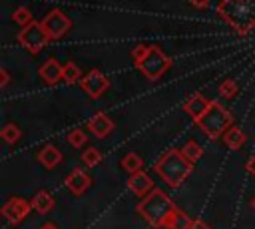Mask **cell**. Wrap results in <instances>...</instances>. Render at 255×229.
Segmentation results:
<instances>
[{
  "instance_id": "83f0119b",
  "label": "cell",
  "mask_w": 255,
  "mask_h": 229,
  "mask_svg": "<svg viewBox=\"0 0 255 229\" xmlns=\"http://www.w3.org/2000/svg\"><path fill=\"white\" fill-rule=\"evenodd\" d=\"M189 229H211L205 221H201V219H195V221H191V227Z\"/></svg>"
},
{
  "instance_id": "4dcf8cb0",
  "label": "cell",
  "mask_w": 255,
  "mask_h": 229,
  "mask_svg": "<svg viewBox=\"0 0 255 229\" xmlns=\"http://www.w3.org/2000/svg\"><path fill=\"white\" fill-rule=\"evenodd\" d=\"M251 205H253V209H255V197H253V201H251Z\"/></svg>"
},
{
  "instance_id": "8992f818",
  "label": "cell",
  "mask_w": 255,
  "mask_h": 229,
  "mask_svg": "<svg viewBox=\"0 0 255 229\" xmlns=\"http://www.w3.org/2000/svg\"><path fill=\"white\" fill-rule=\"evenodd\" d=\"M18 42L30 54H38V52H42L48 46L50 36L46 32V28L42 26V22H36L34 20L28 26H22V30L18 32Z\"/></svg>"
},
{
  "instance_id": "603a6c76",
  "label": "cell",
  "mask_w": 255,
  "mask_h": 229,
  "mask_svg": "<svg viewBox=\"0 0 255 229\" xmlns=\"http://www.w3.org/2000/svg\"><path fill=\"white\" fill-rule=\"evenodd\" d=\"M20 129L14 125V123H6L2 129H0V137L6 141V143H14V141H18L20 139Z\"/></svg>"
},
{
  "instance_id": "f546056e",
  "label": "cell",
  "mask_w": 255,
  "mask_h": 229,
  "mask_svg": "<svg viewBox=\"0 0 255 229\" xmlns=\"http://www.w3.org/2000/svg\"><path fill=\"white\" fill-rule=\"evenodd\" d=\"M191 6L197 8V10H203L209 6V0H191Z\"/></svg>"
},
{
  "instance_id": "6da1fadb",
  "label": "cell",
  "mask_w": 255,
  "mask_h": 229,
  "mask_svg": "<svg viewBox=\"0 0 255 229\" xmlns=\"http://www.w3.org/2000/svg\"><path fill=\"white\" fill-rule=\"evenodd\" d=\"M217 14L237 34H247L255 28V0H221Z\"/></svg>"
},
{
  "instance_id": "5bb4252c",
  "label": "cell",
  "mask_w": 255,
  "mask_h": 229,
  "mask_svg": "<svg viewBox=\"0 0 255 229\" xmlns=\"http://www.w3.org/2000/svg\"><path fill=\"white\" fill-rule=\"evenodd\" d=\"M209 100H205L201 94H195V96H191L185 104H183V110L187 112V115H191V119L193 121H197L205 112H207V108H209Z\"/></svg>"
},
{
  "instance_id": "ac0fdd59",
  "label": "cell",
  "mask_w": 255,
  "mask_h": 229,
  "mask_svg": "<svg viewBox=\"0 0 255 229\" xmlns=\"http://www.w3.org/2000/svg\"><path fill=\"white\" fill-rule=\"evenodd\" d=\"M52 205H54V199H52V195L48 193V191H38L36 195H34V199H32V207L38 211V213H48L50 209H52Z\"/></svg>"
},
{
  "instance_id": "9c48e42d",
  "label": "cell",
  "mask_w": 255,
  "mask_h": 229,
  "mask_svg": "<svg viewBox=\"0 0 255 229\" xmlns=\"http://www.w3.org/2000/svg\"><path fill=\"white\" fill-rule=\"evenodd\" d=\"M30 207H32V203H28L26 199H22V197H12V199H8V201L4 203L2 215H4V219H6L8 223L16 225V223H20V221L30 213Z\"/></svg>"
},
{
  "instance_id": "277c9868",
  "label": "cell",
  "mask_w": 255,
  "mask_h": 229,
  "mask_svg": "<svg viewBox=\"0 0 255 229\" xmlns=\"http://www.w3.org/2000/svg\"><path fill=\"white\" fill-rule=\"evenodd\" d=\"M173 203L171 199L159 191V189H151L145 197H141V201L137 203V213L151 225V227H163L167 215L173 211Z\"/></svg>"
},
{
  "instance_id": "cb8c5ba5",
  "label": "cell",
  "mask_w": 255,
  "mask_h": 229,
  "mask_svg": "<svg viewBox=\"0 0 255 229\" xmlns=\"http://www.w3.org/2000/svg\"><path fill=\"white\" fill-rule=\"evenodd\" d=\"M66 139H68V143L72 145V147H76V149H80L88 139H86V133L80 129V127H76V129H70L68 131V135H66Z\"/></svg>"
},
{
  "instance_id": "f1b7e54d",
  "label": "cell",
  "mask_w": 255,
  "mask_h": 229,
  "mask_svg": "<svg viewBox=\"0 0 255 229\" xmlns=\"http://www.w3.org/2000/svg\"><path fill=\"white\" fill-rule=\"evenodd\" d=\"M8 82H10V74L6 72V68H2V70H0V86L4 88Z\"/></svg>"
},
{
  "instance_id": "52a82bcc",
  "label": "cell",
  "mask_w": 255,
  "mask_h": 229,
  "mask_svg": "<svg viewBox=\"0 0 255 229\" xmlns=\"http://www.w3.org/2000/svg\"><path fill=\"white\" fill-rule=\"evenodd\" d=\"M42 26L46 28L50 40H60L62 36H66V34L70 32L72 20H70L62 10L54 8V10H50V12L42 18Z\"/></svg>"
},
{
  "instance_id": "7a4b0ae2",
  "label": "cell",
  "mask_w": 255,
  "mask_h": 229,
  "mask_svg": "<svg viewBox=\"0 0 255 229\" xmlns=\"http://www.w3.org/2000/svg\"><path fill=\"white\" fill-rule=\"evenodd\" d=\"M131 58H133L135 68L147 80L161 78L169 70V66H171V60L163 54V50L159 46H153V44H149V46H135L131 50Z\"/></svg>"
},
{
  "instance_id": "d6986e66",
  "label": "cell",
  "mask_w": 255,
  "mask_h": 229,
  "mask_svg": "<svg viewBox=\"0 0 255 229\" xmlns=\"http://www.w3.org/2000/svg\"><path fill=\"white\" fill-rule=\"evenodd\" d=\"M120 165H122V169H124V171H128V173H135V171H139V169H141L143 161H141V157H139L137 153L128 151V153L122 157Z\"/></svg>"
},
{
  "instance_id": "9a60e30c",
  "label": "cell",
  "mask_w": 255,
  "mask_h": 229,
  "mask_svg": "<svg viewBox=\"0 0 255 229\" xmlns=\"http://www.w3.org/2000/svg\"><path fill=\"white\" fill-rule=\"evenodd\" d=\"M38 161H40L44 167L52 169V167H56V165L62 161V153L58 151L56 145L48 143V145H44V147L40 149V153H38Z\"/></svg>"
},
{
  "instance_id": "30bf717a",
  "label": "cell",
  "mask_w": 255,
  "mask_h": 229,
  "mask_svg": "<svg viewBox=\"0 0 255 229\" xmlns=\"http://www.w3.org/2000/svg\"><path fill=\"white\" fill-rule=\"evenodd\" d=\"M38 74L40 78L48 84V86H54L58 82L64 80V66L56 60V58H48L40 68H38Z\"/></svg>"
},
{
  "instance_id": "3957f363",
  "label": "cell",
  "mask_w": 255,
  "mask_h": 229,
  "mask_svg": "<svg viewBox=\"0 0 255 229\" xmlns=\"http://www.w3.org/2000/svg\"><path fill=\"white\" fill-rule=\"evenodd\" d=\"M155 173H159V177L171 185L177 187L181 185V181L193 171V163L179 151V149H167L155 163H153Z\"/></svg>"
},
{
  "instance_id": "8fae6325",
  "label": "cell",
  "mask_w": 255,
  "mask_h": 229,
  "mask_svg": "<svg viewBox=\"0 0 255 229\" xmlns=\"http://www.w3.org/2000/svg\"><path fill=\"white\" fill-rule=\"evenodd\" d=\"M128 187H129L137 197H145V195L153 189V181H151V177H149L147 173H143V171L139 169V171H135V173L129 175Z\"/></svg>"
},
{
  "instance_id": "4316f807",
  "label": "cell",
  "mask_w": 255,
  "mask_h": 229,
  "mask_svg": "<svg viewBox=\"0 0 255 229\" xmlns=\"http://www.w3.org/2000/svg\"><path fill=\"white\" fill-rule=\"evenodd\" d=\"M245 169H247V173L255 175V155H251V157L247 159V163H245Z\"/></svg>"
},
{
  "instance_id": "5b68a950",
  "label": "cell",
  "mask_w": 255,
  "mask_h": 229,
  "mask_svg": "<svg viewBox=\"0 0 255 229\" xmlns=\"http://www.w3.org/2000/svg\"><path fill=\"white\" fill-rule=\"evenodd\" d=\"M195 123L201 127V131H203L209 139H217L219 135H223V133L231 127L233 117H231L229 110H225L217 100H213V102L209 104L207 112H205Z\"/></svg>"
},
{
  "instance_id": "4fadbf2b",
  "label": "cell",
  "mask_w": 255,
  "mask_h": 229,
  "mask_svg": "<svg viewBox=\"0 0 255 229\" xmlns=\"http://www.w3.org/2000/svg\"><path fill=\"white\" fill-rule=\"evenodd\" d=\"M88 129L96 135V137H106L112 129H114V121L106 115V114H96V115H92L90 117V121H88Z\"/></svg>"
},
{
  "instance_id": "ffe728a7",
  "label": "cell",
  "mask_w": 255,
  "mask_h": 229,
  "mask_svg": "<svg viewBox=\"0 0 255 229\" xmlns=\"http://www.w3.org/2000/svg\"><path fill=\"white\" fill-rule=\"evenodd\" d=\"M82 78H84L82 76V70L74 62H66L64 64V84H76Z\"/></svg>"
},
{
  "instance_id": "7402d4cb",
  "label": "cell",
  "mask_w": 255,
  "mask_h": 229,
  "mask_svg": "<svg viewBox=\"0 0 255 229\" xmlns=\"http://www.w3.org/2000/svg\"><path fill=\"white\" fill-rule=\"evenodd\" d=\"M181 153H183L191 163H195V161L201 157V145H199L197 141H185V145L181 147Z\"/></svg>"
},
{
  "instance_id": "44dd1931",
  "label": "cell",
  "mask_w": 255,
  "mask_h": 229,
  "mask_svg": "<svg viewBox=\"0 0 255 229\" xmlns=\"http://www.w3.org/2000/svg\"><path fill=\"white\" fill-rule=\"evenodd\" d=\"M12 20H14L18 26H28L30 22H34V16H32V12H30L26 6H18V8L12 12Z\"/></svg>"
},
{
  "instance_id": "7c38bea8",
  "label": "cell",
  "mask_w": 255,
  "mask_h": 229,
  "mask_svg": "<svg viewBox=\"0 0 255 229\" xmlns=\"http://www.w3.org/2000/svg\"><path fill=\"white\" fill-rule=\"evenodd\" d=\"M64 183H66V187H68L74 195H82V193L90 187L92 179H90V175H88L86 171H82V169H74V171L68 173V177H66Z\"/></svg>"
},
{
  "instance_id": "d4e9b609",
  "label": "cell",
  "mask_w": 255,
  "mask_h": 229,
  "mask_svg": "<svg viewBox=\"0 0 255 229\" xmlns=\"http://www.w3.org/2000/svg\"><path fill=\"white\" fill-rule=\"evenodd\" d=\"M82 159H84V163H86L88 167H96V165L102 161V153H100L96 147H88V149H84Z\"/></svg>"
},
{
  "instance_id": "e0dca14e",
  "label": "cell",
  "mask_w": 255,
  "mask_h": 229,
  "mask_svg": "<svg viewBox=\"0 0 255 229\" xmlns=\"http://www.w3.org/2000/svg\"><path fill=\"white\" fill-rule=\"evenodd\" d=\"M223 141H225L227 147L239 149V147H243V143H245V133L239 129V125H231V127L223 133Z\"/></svg>"
},
{
  "instance_id": "484cf974",
  "label": "cell",
  "mask_w": 255,
  "mask_h": 229,
  "mask_svg": "<svg viewBox=\"0 0 255 229\" xmlns=\"http://www.w3.org/2000/svg\"><path fill=\"white\" fill-rule=\"evenodd\" d=\"M237 94V84L233 80H225L221 86H219V96L221 98H233Z\"/></svg>"
},
{
  "instance_id": "2e32d148",
  "label": "cell",
  "mask_w": 255,
  "mask_h": 229,
  "mask_svg": "<svg viewBox=\"0 0 255 229\" xmlns=\"http://www.w3.org/2000/svg\"><path fill=\"white\" fill-rule=\"evenodd\" d=\"M165 229H189L191 227V219L177 207H173V211L167 215L165 219Z\"/></svg>"
},
{
  "instance_id": "ba28073f",
  "label": "cell",
  "mask_w": 255,
  "mask_h": 229,
  "mask_svg": "<svg viewBox=\"0 0 255 229\" xmlns=\"http://www.w3.org/2000/svg\"><path fill=\"white\" fill-rule=\"evenodd\" d=\"M80 86L82 90L90 96V98H100L108 86H110V80L100 72V70H90L82 80H80Z\"/></svg>"
}]
</instances>
